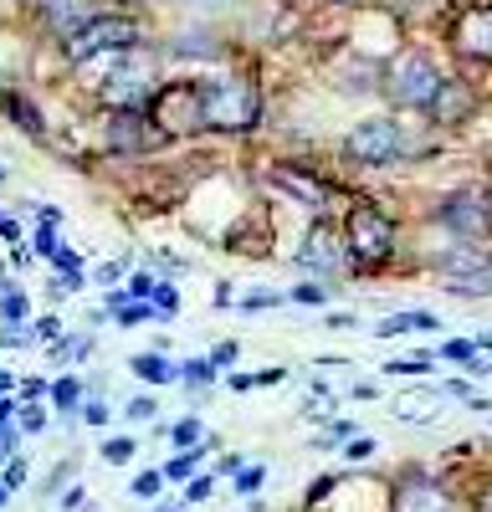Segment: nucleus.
<instances>
[{"label":"nucleus","mask_w":492,"mask_h":512,"mask_svg":"<svg viewBox=\"0 0 492 512\" xmlns=\"http://www.w3.org/2000/svg\"><path fill=\"white\" fill-rule=\"evenodd\" d=\"M200 103H205V128H221V134H241V128H252L262 118V93L241 77L205 82Z\"/></svg>","instance_id":"1"},{"label":"nucleus","mask_w":492,"mask_h":512,"mask_svg":"<svg viewBox=\"0 0 492 512\" xmlns=\"http://www.w3.org/2000/svg\"><path fill=\"white\" fill-rule=\"evenodd\" d=\"M385 88H390V98H395L400 108H436L446 77H441V67H436L421 47H410V52H400V57L390 62Z\"/></svg>","instance_id":"2"},{"label":"nucleus","mask_w":492,"mask_h":512,"mask_svg":"<svg viewBox=\"0 0 492 512\" xmlns=\"http://www.w3.org/2000/svg\"><path fill=\"white\" fill-rule=\"evenodd\" d=\"M344 246L359 267H385L390 262V251H395V226L385 210L375 205H354L349 210V221H344Z\"/></svg>","instance_id":"3"},{"label":"nucleus","mask_w":492,"mask_h":512,"mask_svg":"<svg viewBox=\"0 0 492 512\" xmlns=\"http://www.w3.org/2000/svg\"><path fill=\"white\" fill-rule=\"evenodd\" d=\"M129 47H139V21L134 16H93L67 41V57L72 62H93L103 52H129Z\"/></svg>","instance_id":"4"},{"label":"nucleus","mask_w":492,"mask_h":512,"mask_svg":"<svg viewBox=\"0 0 492 512\" xmlns=\"http://www.w3.org/2000/svg\"><path fill=\"white\" fill-rule=\"evenodd\" d=\"M400 149H405V139H400L395 118H369V123H359V128L344 134V154L354 164H395Z\"/></svg>","instance_id":"5"},{"label":"nucleus","mask_w":492,"mask_h":512,"mask_svg":"<svg viewBox=\"0 0 492 512\" xmlns=\"http://www.w3.org/2000/svg\"><path fill=\"white\" fill-rule=\"evenodd\" d=\"M149 118L164 128V134H195L205 128V103H200V88L190 82H175V88H159L154 103H149Z\"/></svg>","instance_id":"6"},{"label":"nucleus","mask_w":492,"mask_h":512,"mask_svg":"<svg viewBox=\"0 0 492 512\" xmlns=\"http://www.w3.org/2000/svg\"><path fill=\"white\" fill-rule=\"evenodd\" d=\"M390 512H462V507L451 502V492H446L441 482H431V477H421V472H410V477L395 482Z\"/></svg>","instance_id":"7"},{"label":"nucleus","mask_w":492,"mask_h":512,"mask_svg":"<svg viewBox=\"0 0 492 512\" xmlns=\"http://www.w3.org/2000/svg\"><path fill=\"white\" fill-rule=\"evenodd\" d=\"M108 139H113V149H154L164 139V128L154 118H144L139 108H118V118L108 123Z\"/></svg>","instance_id":"8"},{"label":"nucleus","mask_w":492,"mask_h":512,"mask_svg":"<svg viewBox=\"0 0 492 512\" xmlns=\"http://www.w3.org/2000/svg\"><path fill=\"white\" fill-rule=\"evenodd\" d=\"M36 6H41V21H47V31H57L62 41H72L82 26L98 16L93 0H36Z\"/></svg>","instance_id":"9"},{"label":"nucleus","mask_w":492,"mask_h":512,"mask_svg":"<svg viewBox=\"0 0 492 512\" xmlns=\"http://www.w3.org/2000/svg\"><path fill=\"white\" fill-rule=\"evenodd\" d=\"M457 47H462L467 57L492 62V6H477V11H467V16L457 21Z\"/></svg>","instance_id":"10"},{"label":"nucleus","mask_w":492,"mask_h":512,"mask_svg":"<svg viewBox=\"0 0 492 512\" xmlns=\"http://www.w3.org/2000/svg\"><path fill=\"white\" fill-rule=\"evenodd\" d=\"M103 103H113V108H144L149 103V77L144 72H113L108 88H103Z\"/></svg>","instance_id":"11"},{"label":"nucleus","mask_w":492,"mask_h":512,"mask_svg":"<svg viewBox=\"0 0 492 512\" xmlns=\"http://www.w3.org/2000/svg\"><path fill=\"white\" fill-rule=\"evenodd\" d=\"M344 251H349V246H334V231H328V226H313L308 241H303V251H298V262L328 272V267H339V262H344Z\"/></svg>","instance_id":"12"},{"label":"nucleus","mask_w":492,"mask_h":512,"mask_svg":"<svg viewBox=\"0 0 492 512\" xmlns=\"http://www.w3.org/2000/svg\"><path fill=\"white\" fill-rule=\"evenodd\" d=\"M272 185H282L287 195H298V200L313 205V210L328 205V185H318L313 175H298V169H272Z\"/></svg>","instance_id":"13"},{"label":"nucleus","mask_w":492,"mask_h":512,"mask_svg":"<svg viewBox=\"0 0 492 512\" xmlns=\"http://www.w3.org/2000/svg\"><path fill=\"white\" fill-rule=\"evenodd\" d=\"M487 210H477V200H467V195H457V200H451L446 205V226L451 231H467V236H482L487 231Z\"/></svg>","instance_id":"14"},{"label":"nucleus","mask_w":492,"mask_h":512,"mask_svg":"<svg viewBox=\"0 0 492 512\" xmlns=\"http://www.w3.org/2000/svg\"><path fill=\"white\" fill-rule=\"evenodd\" d=\"M421 328H436L431 313H395V318H380V338H400V333H421Z\"/></svg>","instance_id":"15"},{"label":"nucleus","mask_w":492,"mask_h":512,"mask_svg":"<svg viewBox=\"0 0 492 512\" xmlns=\"http://www.w3.org/2000/svg\"><path fill=\"white\" fill-rule=\"evenodd\" d=\"M129 369H134L139 379H149V384H170V379L180 374V369H175L170 359H164V354H139V359H134Z\"/></svg>","instance_id":"16"},{"label":"nucleus","mask_w":492,"mask_h":512,"mask_svg":"<svg viewBox=\"0 0 492 512\" xmlns=\"http://www.w3.org/2000/svg\"><path fill=\"white\" fill-rule=\"evenodd\" d=\"M6 103H11V118L26 128V134H41V113H36L26 98H6Z\"/></svg>","instance_id":"17"},{"label":"nucleus","mask_w":492,"mask_h":512,"mask_svg":"<svg viewBox=\"0 0 492 512\" xmlns=\"http://www.w3.org/2000/svg\"><path fill=\"white\" fill-rule=\"evenodd\" d=\"M134 451H139V446H134L129 436H113V441L103 446V461H108V466H123V461H134Z\"/></svg>","instance_id":"18"},{"label":"nucleus","mask_w":492,"mask_h":512,"mask_svg":"<svg viewBox=\"0 0 492 512\" xmlns=\"http://www.w3.org/2000/svg\"><path fill=\"white\" fill-rule=\"evenodd\" d=\"M159 487H164V472H144V477H139L129 492H134L139 502H154V497H159Z\"/></svg>","instance_id":"19"},{"label":"nucleus","mask_w":492,"mask_h":512,"mask_svg":"<svg viewBox=\"0 0 492 512\" xmlns=\"http://www.w3.org/2000/svg\"><path fill=\"white\" fill-rule=\"evenodd\" d=\"M195 466H200V451H185V456H175L170 466H164V477L180 482V477H190V472H195Z\"/></svg>","instance_id":"20"},{"label":"nucleus","mask_w":492,"mask_h":512,"mask_svg":"<svg viewBox=\"0 0 492 512\" xmlns=\"http://www.w3.org/2000/svg\"><path fill=\"white\" fill-rule=\"evenodd\" d=\"M262 477H267L262 466H241V472H236V492H241V497H252V492L262 487Z\"/></svg>","instance_id":"21"},{"label":"nucleus","mask_w":492,"mask_h":512,"mask_svg":"<svg viewBox=\"0 0 492 512\" xmlns=\"http://www.w3.org/2000/svg\"><path fill=\"white\" fill-rule=\"evenodd\" d=\"M52 400H57V410H72L77 405V379H57L52 384Z\"/></svg>","instance_id":"22"},{"label":"nucleus","mask_w":492,"mask_h":512,"mask_svg":"<svg viewBox=\"0 0 492 512\" xmlns=\"http://www.w3.org/2000/svg\"><path fill=\"white\" fill-rule=\"evenodd\" d=\"M287 297H293V303H328V287H313V282H303V287H293V292H287Z\"/></svg>","instance_id":"23"},{"label":"nucleus","mask_w":492,"mask_h":512,"mask_svg":"<svg viewBox=\"0 0 492 512\" xmlns=\"http://www.w3.org/2000/svg\"><path fill=\"white\" fill-rule=\"evenodd\" d=\"M180 374H185L190 384H205V379L216 374V364H205V359H190V364H180Z\"/></svg>","instance_id":"24"},{"label":"nucleus","mask_w":492,"mask_h":512,"mask_svg":"<svg viewBox=\"0 0 492 512\" xmlns=\"http://www.w3.org/2000/svg\"><path fill=\"white\" fill-rule=\"evenodd\" d=\"M36 251L41 256H57L62 246H57V231H52V221H41V231H36Z\"/></svg>","instance_id":"25"},{"label":"nucleus","mask_w":492,"mask_h":512,"mask_svg":"<svg viewBox=\"0 0 492 512\" xmlns=\"http://www.w3.org/2000/svg\"><path fill=\"white\" fill-rule=\"evenodd\" d=\"M344 456H349V461H369V456H375V441H369V436H354V441L344 446Z\"/></svg>","instance_id":"26"},{"label":"nucleus","mask_w":492,"mask_h":512,"mask_svg":"<svg viewBox=\"0 0 492 512\" xmlns=\"http://www.w3.org/2000/svg\"><path fill=\"white\" fill-rule=\"evenodd\" d=\"M154 410H159V405H154L149 395H139V400H129V410H123V415H129V420H154Z\"/></svg>","instance_id":"27"},{"label":"nucleus","mask_w":492,"mask_h":512,"mask_svg":"<svg viewBox=\"0 0 492 512\" xmlns=\"http://www.w3.org/2000/svg\"><path fill=\"white\" fill-rule=\"evenodd\" d=\"M200 441V420H180L175 425V446H195Z\"/></svg>","instance_id":"28"},{"label":"nucleus","mask_w":492,"mask_h":512,"mask_svg":"<svg viewBox=\"0 0 492 512\" xmlns=\"http://www.w3.org/2000/svg\"><path fill=\"white\" fill-rule=\"evenodd\" d=\"M441 354H446V359H467V364H472V354H477V344H467V338H451V344H446Z\"/></svg>","instance_id":"29"},{"label":"nucleus","mask_w":492,"mask_h":512,"mask_svg":"<svg viewBox=\"0 0 492 512\" xmlns=\"http://www.w3.org/2000/svg\"><path fill=\"white\" fill-rule=\"evenodd\" d=\"M149 313H159V308H144V303H134V308H129V303H123V308H118V323H144Z\"/></svg>","instance_id":"30"},{"label":"nucleus","mask_w":492,"mask_h":512,"mask_svg":"<svg viewBox=\"0 0 492 512\" xmlns=\"http://www.w3.org/2000/svg\"><path fill=\"white\" fill-rule=\"evenodd\" d=\"M211 497V477H190V487H185V502H205Z\"/></svg>","instance_id":"31"},{"label":"nucleus","mask_w":492,"mask_h":512,"mask_svg":"<svg viewBox=\"0 0 492 512\" xmlns=\"http://www.w3.org/2000/svg\"><path fill=\"white\" fill-rule=\"evenodd\" d=\"M154 308H159V313H175V308H180V297L159 282V292H154Z\"/></svg>","instance_id":"32"},{"label":"nucleus","mask_w":492,"mask_h":512,"mask_svg":"<svg viewBox=\"0 0 492 512\" xmlns=\"http://www.w3.org/2000/svg\"><path fill=\"white\" fill-rule=\"evenodd\" d=\"M154 292H159V282H154V277H144V272L129 282V297H154Z\"/></svg>","instance_id":"33"},{"label":"nucleus","mask_w":492,"mask_h":512,"mask_svg":"<svg viewBox=\"0 0 492 512\" xmlns=\"http://www.w3.org/2000/svg\"><path fill=\"white\" fill-rule=\"evenodd\" d=\"M21 425H26V431H47V415H41L36 405H26V415H21Z\"/></svg>","instance_id":"34"},{"label":"nucleus","mask_w":492,"mask_h":512,"mask_svg":"<svg viewBox=\"0 0 492 512\" xmlns=\"http://www.w3.org/2000/svg\"><path fill=\"white\" fill-rule=\"evenodd\" d=\"M57 333H62L57 318H41V323H36V338H57Z\"/></svg>","instance_id":"35"},{"label":"nucleus","mask_w":492,"mask_h":512,"mask_svg":"<svg viewBox=\"0 0 492 512\" xmlns=\"http://www.w3.org/2000/svg\"><path fill=\"white\" fill-rule=\"evenodd\" d=\"M82 415H88V425H103V420H108V405H98V400H93V405L82 410Z\"/></svg>","instance_id":"36"},{"label":"nucleus","mask_w":492,"mask_h":512,"mask_svg":"<svg viewBox=\"0 0 492 512\" xmlns=\"http://www.w3.org/2000/svg\"><path fill=\"white\" fill-rule=\"evenodd\" d=\"M231 359H236V344H221V349H216V359H211V364H216V369H226V364H231Z\"/></svg>","instance_id":"37"},{"label":"nucleus","mask_w":492,"mask_h":512,"mask_svg":"<svg viewBox=\"0 0 492 512\" xmlns=\"http://www.w3.org/2000/svg\"><path fill=\"white\" fill-rule=\"evenodd\" d=\"M82 502H88V497H82V487H72V492H67V497H62V507H67V512H77V507H82Z\"/></svg>","instance_id":"38"},{"label":"nucleus","mask_w":492,"mask_h":512,"mask_svg":"<svg viewBox=\"0 0 492 512\" xmlns=\"http://www.w3.org/2000/svg\"><path fill=\"white\" fill-rule=\"evenodd\" d=\"M6 482H11V487H21V482H26V466H21V461H16V466H6Z\"/></svg>","instance_id":"39"},{"label":"nucleus","mask_w":492,"mask_h":512,"mask_svg":"<svg viewBox=\"0 0 492 512\" xmlns=\"http://www.w3.org/2000/svg\"><path fill=\"white\" fill-rule=\"evenodd\" d=\"M472 512H492V482L482 487V497H477V507H472Z\"/></svg>","instance_id":"40"},{"label":"nucleus","mask_w":492,"mask_h":512,"mask_svg":"<svg viewBox=\"0 0 492 512\" xmlns=\"http://www.w3.org/2000/svg\"><path fill=\"white\" fill-rule=\"evenodd\" d=\"M6 497H11V482H0V507H6Z\"/></svg>","instance_id":"41"},{"label":"nucleus","mask_w":492,"mask_h":512,"mask_svg":"<svg viewBox=\"0 0 492 512\" xmlns=\"http://www.w3.org/2000/svg\"><path fill=\"white\" fill-rule=\"evenodd\" d=\"M11 390V374H0V395H6Z\"/></svg>","instance_id":"42"},{"label":"nucleus","mask_w":492,"mask_h":512,"mask_svg":"<svg viewBox=\"0 0 492 512\" xmlns=\"http://www.w3.org/2000/svg\"><path fill=\"white\" fill-rule=\"evenodd\" d=\"M487 216H492V200H487Z\"/></svg>","instance_id":"43"}]
</instances>
